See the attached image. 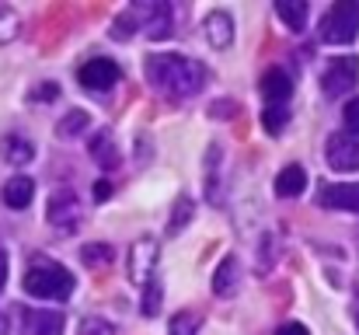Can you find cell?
Instances as JSON below:
<instances>
[{"label": "cell", "instance_id": "cell-20", "mask_svg": "<svg viewBox=\"0 0 359 335\" xmlns=\"http://www.w3.org/2000/svg\"><path fill=\"white\" fill-rule=\"evenodd\" d=\"M276 14H279V21H283L290 32H304L311 7H307L304 0H279V4H276Z\"/></svg>", "mask_w": 359, "mask_h": 335}, {"label": "cell", "instance_id": "cell-16", "mask_svg": "<svg viewBox=\"0 0 359 335\" xmlns=\"http://www.w3.org/2000/svg\"><path fill=\"white\" fill-rule=\"evenodd\" d=\"M67 318L60 311H28L25 315V332L28 335H63Z\"/></svg>", "mask_w": 359, "mask_h": 335}, {"label": "cell", "instance_id": "cell-7", "mask_svg": "<svg viewBox=\"0 0 359 335\" xmlns=\"http://www.w3.org/2000/svg\"><path fill=\"white\" fill-rule=\"evenodd\" d=\"M356 77H359V60L356 56H335L325 74H321V88L328 98H342L346 91L356 88Z\"/></svg>", "mask_w": 359, "mask_h": 335}, {"label": "cell", "instance_id": "cell-26", "mask_svg": "<svg viewBox=\"0 0 359 335\" xmlns=\"http://www.w3.org/2000/svg\"><path fill=\"white\" fill-rule=\"evenodd\" d=\"M286 122H290V112L286 105H269V109L262 112V126H265V133H283L286 129Z\"/></svg>", "mask_w": 359, "mask_h": 335}, {"label": "cell", "instance_id": "cell-1", "mask_svg": "<svg viewBox=\"0 0 359 335\" xmlns=\"http://www.w3.org/2000/svg\"><path fill=\"white\" fill-rule=\"evenodd\" d=\"M143 74L154 84V91H161L164 98H175V102L199 95L206 88V81H210V70L199 60L175 56V53H154V56H147Z\"/></svg>", "mask_w": 359, "mask_h": 335}, {"label": "cell", "instance_id": "cell-10", "mask_svg": "<svg viewBox=\"0 0 359 335\" xmlns=\"http://www.w3.org/2000/svg\"><path fill=\"white\" fill-rule=\"evenodd\" d=\"M318 203H321V206H328V210H349V214H359V182L321 185Z\"/></svg>", "mask_w": 359, "mask_h": 335}, {"label": "cell", "instance_id": "cell-4", "mask_svg": "<svg viewBox=\"0 0 359 335\" xmlns=\"http://www.w3.org/2000/svg\"><path fill=\"white\" fill-rule=\"evenodd\" d=\"M129 11H133V18H136V25H140V32L147 39L161 42V39L175 35V7L171 4H164V0H140Z\"/></svg>", "mask_w": 359, "mask_h": 335}, {"label": "cell", "instance_id": "cell-5", "mask_svg": "<svg viewBox=\"0 0 359 335\" xmlns=\"http://www.w3.org/2000/svg\"><path fill=\"white\" fill-rule=\"evenodd\" d=\"M157 258H161L157 237H150V234L147 237H136L133 248H129V255H126V276H129V283L150 287L157 280Z\"/></svg>", "mask_w": 359, "mask_h": 335}, {"label": "cell", "instance_id": "cell-8", "mask_svg": "<svg viewBox=\"0 0 359 335\" xmlns=\"http://www.w3.org/2000/svg\"><path fill=\"white\" fill-rule=\"evenodd\" d=\"M122 77L119 63L116 60H109V56H95V60H88L81 70H77V81H81V88L84 91H109V88H116Z\"/></svg>", "mask_w": 359, "mask_h": 335}, {"label": "cell", "instance_id": "cell-30", "mask_svg": "<svg viewBox=\"0 0 359 335\" xmlns=\"http://www.w3.org/2000/svg\"><path fill=\"white\" fill-rule=\"evenodd\" d=\"M342 119H346V129H349L353 136H359V98H349V102H346Z\"/></svg>", "mask_w": 359, "mask_h": 335}, {"label": "cell", "instance_id": "cell-13", "mask_svg": "<svg viewBox=\"0 0 359 335\" xmlns=\"http://www.w3.org/2000/svg\"><path fill=\"white\" fill-rule=\"evenodd\" d=\"M241 287V262L238 255H224L217 272H213V294L217 297H234Z\"/></svg>", "mask_w": 359, "mask_h": 335}, {"label": "cell", "instance_id": "cell-18", "mask_svg": "<svg viewBox=\"0 0 359 335\" xmlns=\"http://www.w3.org/2000/svg\"><path fill=\"white\" fill-rule=\"evenodd\" d=\"M0 154L11 161V164H28V161H35V143L28 140V136H21V133H7L4 136V143H0Z\"/></svg>", "mask_w": 359, "mask_h": 335}, {"label": "cell", "instance_id": "cell-34", "mask_svg": "<svg viewBox=\"0 0 359 335\" xmlns=\"http://www.w3.org/2000/svg\"><path fill=\"white\" fill-rule=\"evenodd\" d=\"M109 196H112V185H109V182H98V185H95V199H98V203H105Z\"/></svg>", "mask_w": 359, "mask_h": 335}, {"label": "cell", "instance_id": "cell-28", "mask_svg": "<svg viewBox=\"0 0 359 335\" xmlns=\"http://www.w3.org/2000/svg\"><path fill=\"white\" fill-rule=\"evenodd\" d=\"M18 28H21V18H18V11H11V7H0V42H11V39H18Z\"/></svg>", "mask_w": 359, "mask_h": 335}, {"label": "cell", "instance_id": "cell-37", "mask_svg": "<svg viewBox=\"0 0 359 335\" xmlns=\"http://www.w3.org/2000/svg\"><path fill=\"white\" fill-rule=\"evenodd\" d=\"M353 318H356V329H359V297L353 301Z\"/></svg>", "mask_w": 359, "mask_h": 335}, {"label": "cell", "instance_id": "cell-33", "mask_svg": "<svg viewBox=\"0 0 359 335\" xmlns=\"http://www.w3.org/2000/svg\"><path fill=\"white\" fill-rule=\"evenodd\" d=\"M276 335H311L307 332V325H300V322H290V325H283Z\"/></svg>", "mask_w": 359, "mask_h": 335}, {"label": "cell", "instance_id": "cell-21", "mask_svg": "<svg viewBox=\"0 0 359 335\" xmlns=\"http://www.w3.org/2000/svg\"><path fill=\"white\" fill-rule=\"evenodd\" d=\"M88 126H91V115H88V112L70 109L60 122H56V136H60V140H74V136H81Z\"/></svg>", "mask_w": 359, "mask_h": 335}, {"label": "cell", "instance_id": "cell-29", "mask_svg": "<svg viewBox=\"0 0 359 335\" xmlns=\"http://www.w3.org/2000/svg\"><path fill=\"white\" fill-rule=\"evenodd\" d=\"M77 335H116V329H112V322H105V318H84L81 322V332Z\"/></svg>", "mask_w": 359, "mask_h": 335}, {"label": "cell", "instance_id": "cell-32", "mask_svg": "<svg viewBox=\"0 0 359 335\" xmlns=\"http://www.w3.org/2000/svg\"><path fill=\"white\" fill-rule=\"evenodd\" d=\"M49 98H56V84H46V88H39V91L28 95V102H49Z\"/></svg>", "mask_w": 359, "mask_h": 335}, {"label": "cell", "instance_id": "cell-24", "mask_svg": "<svg viewBox=\"0 0 359 335\" xmlns=\"http://www.w3.org/2000/svg\"><path fill=\"white\" fill-rule=\"evenodd\" d=\"M161 301H164V287H161V280H154L150 287H143V301H140L143 318H157V315H161Z\"/></svg>", "mask_w": 359, "mask_h": 335}, {"label": "cell", "instance_id": "cell-25", "mask_svg": "<svg viewBox=\"0 0 359 335\" xmlns=\"http://www.w3.org/2000/svg\"><path fill=\"white\" fill-rule=\"evenodd\" d=\"M192 210H196V206H192V199H189V196H178V203H175V210H171V223H168V230H171V234H182V230H185V223L192 221Z\"/></svg>", "mask_w": 359, "mask_h": 335}, {"label": "cell", "instance_id": "cell-17", "mask_svg": "<svg viewBox=\"0 0 359 335\" xmlns=\"http://www.w3.org/2000/svg\"><path fill=\"white\" fill-rule=\"evenodd\" d=\"M88 150H91V157H95L102 168H119V147H116V140H112L109 129H98V133L88 140Z\"/></svg>", "mask_w": 359, "mask_h": 335}, {"label": "cell", "instance_id": "cell-36", "mask_svg": "<svg viewBox=\"0 0 359 335\" xmlns=\"http://www.w3.org/2000/svg\"><path fill=\"white\" fill-rule=\"evenodd\" d=\"M7 332H11V322H7V315L0 311V335H7Z\"/></svg>", "mask_w": 359, "mask_h": 335}, {"label": "cell", "instance_id": "cell-31", "mask_svg": "<svg viewBox=\"0 0 359 335\" xmlns=\"http://www.w3.org/2000/svg\"><path fill=\"white\" fill-rule=\"evenodd\" d=\"M234 112H238V105H234V102H227V98H224V102H213V105H210V115H213V119H231Z\"/></svg>", "mask_w": 359, "mask_h": 335}, {"label": "cell", "instance_id": "cell-14", "mask_svg": "<svg viewBox=\"0 0 359 335\" xmlns=\"http://www.w3.org/2000/svg\"><path fill=\"white\" fill-rule=\"evenodd\" d=\"M32 196H35V182H32L28 175H14V178H7L4 189H0V199H4V206H11V210H25V206L32 203Z\"/></svg>", "mask_w": 359, "mask_h": 335}, {"label": "cell", "instance_id": "cell-2", "mask_svg": "<svg viewBox=\"0 0 359 335\" xmlns=\"http://www.w3.org/2000/svg\"><path fill=\"white\" fill-rule=\"evenodd\" d=\"M21 287L28 297H39V301H67L74 294V272L46 255H32Z\"/></svg>", "mask_w": 359, "mask_h": 335}, {"label": "cell", "instance_id": "cell-19", "mask_svg": "<svg viewBox=\"0 0 359 335\" xmlns=\"http://www.w3.org/2000/svg\"><path fill=\"white\" fill-rule=\"evenodd\" d=\"M220 161H224V147L220 143H210L206 150V199L213 206H220Z\"/></svg>", "mask_w": 359, "mask_h": 335}, {"label": "cell", "instance_id": "cell-12", "mask_svg": "<svg viewBox=\"0 0 359 335\" xmlns=\"http://www.w3.org/2000/svg\"><path fill=\"white\" fill-rule=\"evenodd\" d=\"M290 95H293V77H290V70L269 67L265 77H262V98H265L269 105H286Z\"/></svg>", "mask_w": 359, "mask_h": 335}, {"label": "cell", "instance_id": "cell-11", "mask_svg": "<svg viewBox=\"0 0 359 335\" xmlns=\"http://www.w3.org/2000/svg\"><path fill=\"white\" fill-rule=\"evenodd\" d=\"M203 35L213 49H227L234 42V18L227 11H210L203 18Z\"/></svg>", "mask_w": 359, "mask_h": 335}, {"label": "cell", "instance_id": "cell-23", "mask_svg": "<svg viewBox=\"0 0 359 335\" xmlns=\"http://www.w3.org/2000/svg\"><path fill=\"white\" fill-rule=\"evenodd\" d=\"M81 258H84V265L88 269H102V265H112L116 262V251H112V244H88L84 251H81Z\"/></svg>", "mask_w": 359, "mask_h": 335}, {"label": "cell", "instance_id": "cell-3", "mask_svg": "<svg viewBox=\"0 0 359 335\" xmlns=\"http://www.w3.org/2000/svg\"><path fill=\"white\" fill-rule=\"evenodd\" d=\"M359 35V0H339L321 18V39L328 46H349Z\"/></svg>", "mask_w": 359, "mask_h": 335}, {"label": "cell", "instance_id": "cell-15", "mask_svg": "<svg viewBox=\"0 0 359 335\" xmlns=\"http://www.w3.org/2000/svg\"><path fill=\"white\" fill-rule=\"evenodd\" d=\"M304 189H307V171L300 164H286L276 175V196L279 199H297V196H304Z\"/></svg>", "mask_w": 359, "mask_h": 335}, {"label": "cell", "instance_id": "cell-27", "mask_svg": "<svg viewBox=\"0 0 359 335\" xmlns=\"http://www.w3.org/2000/svg\"><path fill=\"white\" fill-rule=\"evenodd\" d=\"M136 32H140V25H136L133 11H126V14H119V18L112 21V32H109V35H112L116 42H129V39H133Z\"/></svg>", "mask_w": 359, "mask_h": 335}, {"label": "cell", "instance_id": "cell-9", "mask_svg": "<svg viewBox=\"0 0 359 335\" xmlns=\"http://www.w3.org/2000/svg\"><path fill=\"white\" fill-rule=\"evenodd\" d=\"M325 154H328V164H332L335 171H356L359 168V136H353V133H335V136L328 140Z\"/></svg>", "mask_w": 359, "mask_h": 335}, {"label": "cell", "instance_id": "cell-6", "mask_svg": "<svg viewBox=\"0 0 359 335\" xmlns=\"http://www.w3.org/2000/svg\"><path fill=\"white\" fill-rule=\"evenodd\" d=\"M46 221L53 223V230L60 234H77L81 221H84V206H81V196L67 185V189H53L49 196V206H46Z\"/></svg>", "mask_w": 359, "mask_h": 335}, {"label": "cell", "instance_id": "cell-35", "mask_svg": "<svg viewBox=\"0 0 359 335\" xmlns=\"http://www.w3.org/2000/svg\"><path fill=\"white\" fill-rule=\"evenodd\" d=\"M4 283H7V251L0 248V290H4Z\"/></svg>", "mask_w": 359, "mask_h": 335}, {"label": "cell", "instance_id": "cell-22", "mask_svg": "<svg viewBox=\"0 0 359 335\" xmlns=\"http://www.w3.org/2000/svg\"><path fill=\"white\" fill-rule=\"evenodd\" d=\"M203 329V315L199 311H178L175 318H171V325H168V335H199Z\"/></svg>", "mask_w": 359, "mask_h": 335}]
</instances>
